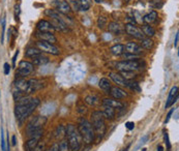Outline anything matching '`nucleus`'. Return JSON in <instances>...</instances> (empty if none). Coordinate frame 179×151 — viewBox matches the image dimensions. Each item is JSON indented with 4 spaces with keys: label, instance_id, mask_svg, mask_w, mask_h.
<instances>
[{
    "label": "nucleus",
    "instance_id": "obj_1",
    "mask_svg": "<svg viewBox=\"0 0 179 151\" xmlns=\"http://www.w3.org/2000/svg\"><path fill=\"white\" fill-rule=\"evenodd\" d=\"M39 103L41 101L38 98L30 96H23L20 100H18L16 107H15V114H16L18 121L22 123L38 108Z\"/></svg>",
    "mask_w": 179,
    "mask_h": 151
},
{
    "label": "nucleus",
    "instance_id": "obj_2",
    "mask_svg": "<svg viewBox=\"0 0 179 151\" xmlns=\"http://www.w3.org/2000/svg\"><path fill=\"white\" fill-rule=\"evenodd\" d=\"M78 131L82 138V141L84 142L86 145L92 144V142L95 140L94 128H93V126H92L91 122H89L87 119H85V118L80 119V122L78 125Z\"/></svg>",
    "mask_w": 179,
    "mask_h": 151
},
{
    "label": "nucleus",
    "instance_id": "obj_3",
    "mask_svg": "<svg viewBox=\"0 0 179 151\" xmlns=\"http://www.w3.org/2000/svg\"><path fill=\"white\" fill-rule=\"evenodd\" d=\"M65 135L67 137V144H69V151H79L81 148L82 138L79 134L78 128L75 125L69 124L65 127Z\"/></svg>",
    "mask_w": 179,
    "mask_h": 151
},
{
    "label": "nucleus",
    "instance_id": "obj_4",
    "mask_svg": "<svg viewBox=\"0 0 179 151\" xmlns=\"http://www.w3.org/2000/svg\"><path fill=\"white\" fill-rule=\"evenodd\" d=\"M91 124L94 128L96 141L100 142L106 134V123L105 117L101 111H94L91 114Z\"/></svg>",
    "mask_w": 179,
    "mask_h": 151
},
{
    "label": "nucleus",
    "instance_id": "obj_5",
    "mask_svg": "<svg viewBox=\"0 0 179 151\" xmlns=\"http://www.w3.org/2000/svg\"><path fill=\"white\" fill-rule=\"evenodd\" d=\"M46 121H47V118L44 116H35L30 120L27 124L26 127V132L28 135H31L33 132L39 131V129H43V126L45 125Z\"/></svg>",
    "mask_w": 179,
    "mask_h": 151
},
{
    "label": "nucleus",
    "instance_id": "obj_6",
    "mask_svg": "<svg viewBox=\"0 0 179 151\" xmlns=\"http://www.w3.org/2000/svg\"><path fill=\"white\" fill-rule=\"evenodd\" d=\"M115 69L119 72H135L140 69L139 60H122L116 63Z\"/></svg>",
    "mask_w": 179,
    "mask_h": 151
},
{
    "label": "nucleus",
    "instance_id": "obj_7",
    "mask_svg": "<svg viewBox=\"0 0 179 151\" xmlns=\"http://www.w3.org/2000/svg\"><path fill=\"white\" fill-rule=\"evenodd\" d=\"M36 48L39 49L42 52H45V53L51 54V55H59L60 50L59 48H57L54 44H50L48 42L44 41H38L36 42Z\"/></svg>",
    "mask_w": 179,
    "mask_h": 151
},
{
    "label": "nucleus",
    "instance_id": "obj_8",
    "mask_svg": "<svg viewBox=\"0 0 179 151\" xmlns=\"http://www.w3.org/2000/svg\"><path fill=\"white\" fill-rule=\"evenodd\" d=\"M33 69H34V65L29 62V61H21L19 63V66H18L17 69V76L19 75L21 78H24L26 76L31 75Z\"/></svg>",
    "mask_w": 179,
    "mask_h": 151
},
{
    "label": "nucleus",
    "instance_id": "obj_9",
    "mask_svg": "<svg viewBox=\"0 0 179 151\" xmlns=\"http://www.w3.org/2000/svg\"><path fill=\"white\" fill-rule=\"evenodd\" d=\"M124 30L129 36H132V38H134L136 39H140V41H141V39L145 38V35H144L143 31H142L139 27L134 25V24L126 23L125 26H124Z\"/></svg>",
    "mask_w": 179,
    "mask_h": 151
},
{
    "label": "nucleus",
    "instance_id": "obj_10",
    "mask_svg": "<svg viewBox=\"0 0 179 151\" xmlns=\"http://www.w3.org/2000/svg\"><path fill=\"white\" fill-rule=\"evenodd\" d=\"M45 86V82L41 81L38 79H30L28 81V89H27V93H32L42 89Z\"/></svg>",
    "mask_w": 179,
    "mask_h": 151
},
{
    "label": "nucleus",
    "instance_id": "obj_11",
    "mask_svg": "<svg viewBox=\"0 0 179 151\" xmlns=\"http://www.w3.org/2000/svg\"><path fill=\"white\" fill-rule=\"evenodd\" d=\"M177 100H178V86H173V87L171 88V90H170V92H169L165 108L166 109L167 108H170Z\"/></svg>",
    "mask_w": 179,
    "mask_h": 151
},
{
    "label": "nucleus",
    "instance_id": "obj_12",
    "mask_svg": "<svg viewBox=\"0 0 179 151\" xmlns=\"http://www.w3.org/2000/svg\"><path fill=\"white\" fill-rule=\"evenodd\" d=\"M15 88H16L17 92H19L21 94H26L27 93V89H28V81H26L25 79L21 78L18 79L16 82H15Z\"/></svg>",
    "mask_w": 179,
    "mask_h": 151
},
{
    "label": "nucleus",
    "instance_id": "obj_13",
    "mask_svg": "<svg viewBox=\"0 0 179 151\" xmlns=\"http://www.w3.org/2000/svg\"><path fill=\"white\" fill-rule=\"evenodd\" d=\"M35 36L38 38L39 41H44V42H48L50 44H55L57 42L56 38L52 32H39L38 31L35 33Z\"/></svg>",
    "mask_w": 179,
    "mask_h": 151
},
{
    "label": "nucleus",
    "instance_id": "obj_14",
    "mask_svg": "<svg viewBox=\"0 0 179 151\" xmlns=\"http://www.w3.org/2000/svg\"><path fill=\"white\" fill-rule=\"evenodd\" d=\"M124 50L126 53H132V54H137L140 55L142 52V47L139 46L137 42H129L124 46Z\"/></svg>",
    "mask_w": 179,
    "mask_h": 151
},
{
    "label": "nucleus",
    "instance_id": "obj_15",
    "mask_svg": "<svg viewBox=\"0 0 179 151\" xmlns=\"http://www.w3.org/2000/svg\"><path fill=\"white\" fill-rule=\"evenodd\" d=\"M109 93L111 94V96H112L114 100H122V98L128 96V93H126L123 89L117 87V86H116V87L111 88Z\"/></svg>",
    "mask_w": 179,
    "mask_h": 151
},
{
    "label": "nucleus",
    "instance_id": "obj_16",
    "mask_svg": "<svg viewBox=\"0 0 179 151\" xmlns=\"http://www.w3.org/2000/svg\"><path fill=\"white\" fill-rule=\"evenodd\" d=\"M103 104L105 107H111L113 109H122L124 107V104L114 98H105L103 100Z\"/></svg>",
    "mask_w": 179,
    "mask_h": 151
},
{
    "label": "nucleus",
    "instance_id": "obj_17",
    "mask_svg": "<svg viewBox=\"0 0 179 151\" xmlns=\"http://www.w3.org/2000/svg\"><path fill=\"white\" fill-rule=\"evenodd\" d=\"M36 26H38V30L39 32H52V31H54V30H55L53 25H52L50 22L46 21V20L39 21Z\"/></svg>",
    "mask_w": 179,
    "mask_h": 151
},
{
    "label": "nucleus",
    "instance_id": "obj_18",
    "mask_svg": "<svg viewBox=\"0 0 179 151\" xmlns=\"http://www.w3.org/2000/svg\"><path fill=\"white\" fill-rule=\"evenodd\" d=\"M56 8L57 11L62 15H69L70 11H72V8H70L69 2L67 1H58L56 3Z\"/></svg>",
    "mask_w": 179,
    "mask_h": 151
},
{
    "label": "nucleus",
    "instance_id": "obj_19",
    "mask_svg": "<svg viewBox=\"0 0 179 151\" xmlns=\"http://www.w3.org/2000/svg\"><path fill=\"white\" fill-rule=\"evenodd\" d=\"M109 77L112 81L117 84L118 86H126V80L123 78V77L120 75V73H109Z\"/></svg>",
    "mask_w": 179,
    "mask_h": 151
},
{
    "label": "nucleus",
    "instance_id": "obj_20",
    "mask_svg": "<svg viewBox=\"0 0 179 151\" xmlns=\"http://www.w3.org/2000/svg\"><path fill=\"white\" fill-rule=\"evenodd\" d=\"M156 20H157V13L155 11H150L149 14L145 15L143 17V22L145 24H147V25H150V24L156 22Z\"/></svg>",
    "mask_w": 179,
    "mask_h": 151
},
{
    "label": "nucleus",
    "instance_id": "obj_21",
    "mask_svg": "<svg viewBox=\"0 0 179 151\" xmlns=\"http://www.w3.org/2000/svg\"><path fill=\"white\" fill-rule=\"evenodd\" d=\"M41 139L35 138V137H30V139L26 142L25 144V151H32L35 148L36 145L38 144V142Z\"/></svg>",
    "mask_w": 179,
    "mask_h": 151
},
{
    "label": "nucleus",
    "instance_id": "obj_22",
    "mask_svg": "<svg viewBox=\"0 0 179 151\" xmlns=\"http://www.w3.org/2000/svg\"><path fill=\"white\" fill-rule=\"evenodd\" d=\"M110 52L114 56H121V55L124 53V45H121V44L114 45L113 47H111Z\"/></svg>",
    "mask_w": 179,
    "mask_h": 151
},
{
    "label": "nucleus",
    "instance_id": "obj_23",
    "mask_svg": "<svg viewBox=\"0 0 179 151\" xmlns=\"http://www.w3.org/2000/svg\"><path fill=\"white\" fill-rule=\"evenodd\" d=\"M49 62V58L44 55H39L34 58H32V64L33 65H45Z\"/></svg>",
    "mask_w": 179,
    "mask_h": 151
},
{
    "label": "nucleus",
    "instance_id": "obj_24",
    "mask_svg": "<svg viewBox=\"0 0 179 151\" xmlns=\"http://www.w3.org/2000/svg\"><path fill=\"white\" fill-rule=\"evenodd\" d=\"M98 86L101 90L106 91V92H109L110 89L112 88V85H111V82L109 81V79L107 78H101L98 82Z\"/></svg>",
    "mask_w": 179,
    "mask_h": 151
},
{
    "label": "nucleus",
    "instance_id": "obj_25",
    "mask_svg": "<svg viewBox=\"0 0 179 151\" xmlns=\"http://www.w3.org/2000/svg\"><path fill=\"white\" fill-rule=\"evenodd\" d=\"M109 31L113 34H120L122 32V27L120 26L119 23L117 22H111L109 23Z\"/></svg>",
    "mask_w": 179,
    "mask_h": 151
},
{
    "label": "nucleus",
    "instance_id": "obj_26",
    "mask_svg": "<svg viewBox=\"0 0 179 151\" xmlns=\"http://www.w3.org/2000/svg\"><path fill=\"white\" fill-rule=\"evenodd\" d=\"M42 55V51L38 49L36 47H31V48H28L25 52V56L26 57H29V58H34L36 56H39Z\"/></svg>",
    "mask_w": 179,
    "mask_h": 151
},
{
    "label": "nucleus",
    "instance_id": "obj_27",
    "mask_svg": "<svg viewBox=\"0 0 179 151\" xmlns=\"http://www.w3.org/2000/svg\"><path fill=\"white\" fill-rule=\"evenodd\" d=\"M142 31H143L144 35L147 36V38H152V36L155 35V30H154V28L152 26L150 25H147V24H144L143 26H142Z\"/></svg>",
    "mask_w": 179,
    "mask_h": 151
},
{
    "label": "nucleus",
    "instance_id": "obj_28",
    "mask_svg": "<svg viewBox=\"0 0 179 151\" xmlns=\"http://www.w3.org/2000/svg\"><path fill=\"white\" fill-rule=\"evenodd\" d=\"M101 113H103L105 119L112 120L114 119V117H115V109H113V108L111 107H105V109Z\"/></svg>",
    "mask_w": 179,
    "mask_h": 151
},
{
    "label": "nucleus",
    "instance_id": "obj_29",
    "mask_svg": "<svg viewBox=\"0 0 179 151\" xmlns=\"http://www.w3.org/2000/svg\"><path fill=\"white\" fill-rule=\"evenodd\" d=\"M54 135H55V138H56L57 140L62 139L64 135H65V127H64L63 125H58L56 127V129H55V131H54Z\"/></svg>",
    "mask_w": 179,
    "mask_h": 151
},
{
    "label": "nucleus",
    "instance_id": "obj_30",
    "mask_svg": "<svg viewBox=\"0 0 179 151\" xmlns=\"http://www.w3.org/2000/svg\"><path fill=\"white\" fill-rule=\"evenodd\" d=\"M69 4L74 11H81L82 0H69Z\"/></svg>",
    "mask_w": 179,
    "mask_h": 151
},
{
    "label": "nucleus",
    "instance_id": "obj_31",
    "mask_svg": "<svg viewBox=\"0 0 179 151\" xmlns=\"http://www.w3.org/2000/svg\"><path fill=\"white\" fill-rule=\"evenodd\" d=\"M141 47L146 49V50H150V49L153 47V41L150 39L149 38H145L143 39H141Z\"/></svg>",
    "mask_w": 179,
    "mask_h": 151
},
{
    "label": "nucleus",
    "instance_id": "obj_32",
    "mask_svg": "<svg viewBox=\"0 0 179 151\" xmlns=\"http://www.w3.org/2000/svg\"><path fill=\"white\" fill-rule=\"evenodd\" d=\"M126 87L131 88L132 90L137 91V92L141 91V88H140V86H139V83L132 81V80H128V81H126Z\"/></svg>",
    "mask_w": 179,
    "mask_h": 151
},
{
    "label": "nucleus",
    "instance_id": "obj_33",
    "mask_svg": "<svg viewBox=\"0 0 179 151\" xmlns=\"http://www.w3.org/2000/svg\"><path fill=\"white\" fill-rule=\"evenodd\" d=\"M1 149L2 151H10V140H7V145L4 139L3 129L1 128Z\"/></svg>",
    "mask_w": 179,
    "mask_h": 151
},
{
    "label": "nucleus",
    "instance_id": "obj_34",
    "mask_svg": "<svg viewBox=\"0 0 179 151\" xmlns=\"http://www.w3.org/2000/svg\"><path fill=\"white\" fill-rule=\"evenodd\" d=\"M122 58L124 60H138L140 58V55H137V54H132V53H123L122 55Z\"/></svg>",
    "mask_w": 179,
    "mask_h": 151
},
{
    "label": "nucleus",
    "instance_id": "obj_35",
    "mask_svg": "<svg viewBox=\"0 0 179 151\" xmlns=\"http://www.w3.org/2000/svg\"><path fill=\"white\" fill-rule=\"evenodd\" d=\"M107 23H108V20L106 17L104 16H100L97 19V27L100 29H104L105 27L107 26Z\"/></svg>",
    "mask_w": 179,
    "mask_h": 151
},
{
    "label": "nucleus",
    "instance_id": "obj_36",
    "mask_svg": "<svg viewBox=\"0 0 179 151\" xmlns=\"http://www.w3.org/2000/svg\"><path fill=\"white\" fill-rule=\"evenodd\" d=\"M58 151H69V144H67V141L65 140H61V142L58 144Z\"/></svg>",
    "mask_w": 179,
    "mask_h": 151
},
{
    "label": "nucleus",
    "instance_id": "obj_37",
    "mask_svg": "<svg viewBox=\"0 0 179 151\" xmlns=\"http://www.w3.org/2000/svg\"><path fill=\"white\" fill-rule=\"evenodd\" d=\"M85 101L88 104H90V106H94V104H97L98 100L96 96H94V95H88V96L85 98Z\"/></svg>",
    "mask_w": 179,
    "mask_h": 151
},
{
    "label": "nucleus",
    "instance_id": "obj_38",
    "mask_svg": "<svg viewBox=\"0 0 179 151\" xmlns=\"http://www.w3.org/2000/svg\"><path fill=\"white\" fill-rule=\"evenodd\" d=\"M121 75L123 78H124L126 81H128V80H132L136 77V73L134 72H120Z\"/></svg>",
    "mask_w": 179,
    "mask_h": 151
},
{
    "label": "nucleus",
    "instance_id": "obj_39",
    "mask_svg": "<svg viewBox=\"0 0 179 151\" xmlns=\"http://www.w3.org/2000/svg\"><path fill=\"white\" fill-rule=\"evenodd\" d=\"M5 22H7V19H5V16L2 18L1 21V26H2V34H1V44H3L4 42V33H5Z\"/></svg>",
    "mask_w": 179,
    "mask_h": 151
},
{
    "label": "nucleus",
    "instance_id": "obj_40",
    "mask_svg": "<svg viewBox=\"0 0 179 151\" xmlns=\"http://www.w3.org/2000/svg\"><path fill=\"white\" fill-rule=\"evenodd\" d=\"M32 151H46V144L44 142H38V144Z\"/></svg>",
    "mask_w": 179,
    "mask_h": 151
},
{
    "label": "nucleus",
    "instance_id": "obj_41",
    "mask_svg": "<svg viewBox=\"0 0 179 151\" xmlns=\"http://www.w3.org/2000/svg\"><path fill=\"white\" fill-rule=\"evenodd\" d=\"M90 8V3L87 1V0H82V5H81V11H86Z\"/></svg>",
    "mask_w": 179,
    "mask_h": 151
},
{
    "label": "nucleus",
    "instance_id": "obj_42",
    "mask_svg": "<svg viewBox=\"0 0 179 151\" xmlns=\"http://www.w3.org/2000/svg\"><path fill=\"white\" fill-rule=\"evenodd\" d=\"M163 138H165V143L167 145V148H168V150H170L171 149V143H170V140H169V135L166 131H163Z\"/></svg>",
    "mask_w": 179,
    "mask_h": 151
},
{
    "label": "nucleus",
    "instance_id": "obj_43",
    "mask_svg": "<svg viewBox=\"0 0 179 151\" xmlns=\"http://www.w3.org/2000/svg\"><path fill=\"white\" fill-rule=\"evenodd\" d=\"M19 15H20V5L16 4L15 5V17H16V20H19Z\"/></svg>",
    "mask_w": 179,
    "mask_h": 151
},
{
    "label": "nucleus",
    "instance_id": "obj_44",
    "mask_svg": "<svg viewBox=\"0 0 179 151\" xmlns=\"http://www.w3.org/2000/svg\"><path fill=\"white\" fill-rule=\"evenodd\" d=\"M125 127L128 129V131H132V129L135 128V123L132 122V121H128L125 123Z\"/></svg>",
    "mask_w": 179,
    "mask_h": 151
},
{
    "label": "nucleus",
    "instance_id": "obj_45",
    "mask_svg": "<svg viewBox=\"0 0 179 151\" xmlns=\"http://www.w3.org/2000/svg\"><path fill=\"white\" fill-rule=\"evenodd\" d=\"M4 75H10V72H11V65L8 63H4Z\"/></svg>",
    "mask_w": 179,
    "mask_h": 151
},
{
    "label": "nucleus",
    "instance_id": "obj_46",
    "mask_svg": "<svg viewBox=\"0 0 179 151\" xmlns=\"http://www.w3.org/2000/svg\"><path fill=\"white\" fill-rule=\"evenodd\" d=\"M178 39H179V32L177 31L175 34V39H174V47L175 48L178 47Z\"/></svg>",
    "mask_w": 179,
    "mask_h": 151
},
{
    "label": "nucleus",
    "instance_id": "obj_47",
    "mask_svg": "<svg viewBox=\"0 0 179 151\" xmlns=\"http://www.w3.org/2000/svg\"><path fill=\"white\" fill-rule=\"evenodd\" d=\"M173 112H174V109H171V110H170V112L168 113V115H167V118H166V120H165V123H168V122H169V120H170V118H171V116H172Z\"/></svg>",
    "mask_w": 179,
    "mask_h": 151
},
{
    "label": "nucleus",
    "instance_id": "obj_48",
    "mask_svg": "<svg viewBox=\"0 0 179 151\" xmlns=\"http://www.w3.org/2000/svg\"><path fill=\"white\" fill-rule=\"evenodd\" d=\"M147 140H148V135H145V137H143V139H142V140L140 141V144H139L138 146H137V149H139V148L141 147V145H142V144H144V143H145V141H147Z\"/></svg>",
    "mask_w": 179,
    "mask_h": 151
},
{
    "label": "nucleus",
    "instance_id": "obj_49",
    "mask_svg": "<svg viewBox=\"0 0 179 151\" xmlns=\"http://www.w3.org/2000/svg\"><path fill=\"white\" fill-rule=\"evenodd\" d=\"M18 55H19V50L16 51V53H15L14 57H13V65H14V66L16 65V61H17V57H18Z\"/></svg>",
    "mask_w": 179,
    "mask_h": 151
},
{
    "label": "nucleus",
    "instance_id": "obj_50",
    "mask_svg": "<svg viewBox=\"0 0 179 151\" xmlns=\"http://www.w3.org/2000/svg\"><path fill=\"white\" fill-rule=\"evenodd\" d=\"M48 151H58V144H54Z\"/></svg>",
    "mask_w": 179,
    "mask_h": 151
},
{
    "label": "nucleus",
    "instance_id": "obj_51",
    "mask_svg": "<svg viewBox=\"0 0 179 151\" xmlns=\"http://www.w3.org/2000/svg\"><path fill=\"white\" fill-rule=\"evenodd\" d=\"M11 145H13V146H16V145H17L16 135H13V137H11Z\"/></svg>",
    "mask_w": 179,
    "mask_h": 151
},
{
    "label": "nucleus",
    "instance_id": "obj_52",
    "mask_svg": "<svg viewBox=\"0 0 179 151\" xmlns=\"http://www.w3.org/2000/svg\"><path fill=\"white\" fill-rule=\"evenodd\" d=\"M157 151H163V146H160V145H159V146L157 147Z\"/></svg>",
    "mask_w": 179,
    "mask_h": 151
},
{
    "label": "nucleus",
    "instance_id": "obj_53",
    "mask_svg": "<svg viewBox=\"0 0 179 151\" xmlns=\"http://www.w3.org/2000/svg\"><path fill=\"white\" fill-rule=\"evenodd\" d=\"M129 147H131V144H129V145H128V146H126V148H124V149H123L122 151H128Z\"/></svg>",
    "mask_w": 179,
    "mask_h": 151
},
{
    "label": "nucleus",
    "instance_id": "obj_54",
    "mask_svg": "<svg viewBox=\"0 0 179 151\" xmlns=\"http://www.w3.org/2000/svg\"><path fill=\"white\" fill-rule=\"evenodd\" d=\"M95 2H96V3H101V1H103V0H94Z\"/></svg>",
    "mask_w": 179,
    "mask_h": 151
},
{
    "label": "nucleus",
    "instance_id": "obj_55",
    "mask_svg": "<svg viewBox=\"0 0 179 151\" xmlns=\"http://www.w3.org/2000/svg\"><path fill=\"white\" fill-rule=\"evenodd\" d=\"M124 1H125V2H129L131 0H124Z\"/></svg>",
    "mask_w": 179,
    "mask_h": 151
},
{
    "label": "nucleus",
    "instance_id": "obj_56",
    "mask_svg": "<svg viewBox=\"0 0 179 151\" xmlns=\"http://www.w3.org/2000/svg\"><path fill=\"white\" fill-rule=\"evenodd\" d=\"M46 151H48V150H46Z\"/></svg>",
    "mask_w": 179,
    "mask_h": 151
},
{
    "label": "nucleus",
    "instance_id": "obj_57",
    "mask_svg": "<svg viewBox=\"0 0 179 151\" xmlns=\"http://www.w3.org/2000/svg\"><path fill=\"white\" fill-rule=\"evenodd\" d=\"M168 151H169V150H168Z\"/></svg>",
    "mask_w": 179,
    "mask_h": 151
}]
</instances>
